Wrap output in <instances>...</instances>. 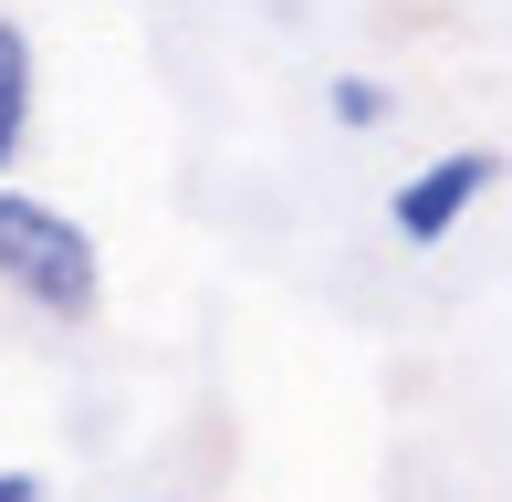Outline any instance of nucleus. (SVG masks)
Here are the masks:
<instances>
[{"label":"nucleus","mask_w":512,"mask_h":502,"mask_svg":"<svg viewBox=\"0 0 512 502\" xmlns=\"http://www.w3.org/2000/svg\"><path fill=\"white\" fill-rule=\"evenodd\" d=\"M0 293L53 314V325H84V314L105 304L95 231H84L74 210H53V199H32V189H0Z\"/></svg>","instance_id":"obj_1"},{"label":"nucleus","mask_w":512,"mask_h":502,"mask_svg":"<svg viewBox=\"0 0 512 502\" xmlns=\"http://www.w3.org/2000/svg\"><path fill=\"white\" fill-rule=\"evenodd\" d=\"M492 189H502V147H450V157H429V168H408L398 189H387V231L408 251H439Z\"/></svg>","instance_id":"obj_2"},{"label":"nucleus","mask_w":512,"mask_h":502,"mask_svg":"<svg viewBox=\"0 0 512 502\" xmlns=\"http://www.w3.org/2000/svg\"><path fill=\"white\" fill-rule=\"evenodd\" d=\"M32 95H42L32 32H21V11H0V178H11L21 147H32Z\"/></svg>","instance_id":"obj_3"},{"label":"nucleus","mask_w":512,"mask_h":502,"mask_svg":"<svg viewBox=\"0 0 512 502\" xmlns=\"http://www.w3.org/2000/svg\"><path fill=\"white\" fill-rule=\"evenodd\" d=\"M324 116H335L345 136H377L387 116H398V95H387L377 74H335V84H324Z\"/></svg>","instance_id":"obj_4"},{"label":"nucleus","mask_w":512,"mask_h":502,"mask_svg":"<svg viewBox=\"0 0 512 502\" xmlns=\"http://www.w3.org/2000/svg\"><path fill=\"white\" fill-rule=\"evenodd\" d=\"M0 502H42V471H11V461H0Z\"/></svg>","instance_id":"obj_5"}]
</instances>
